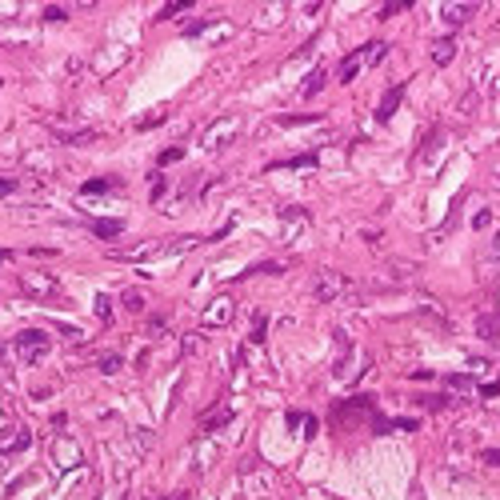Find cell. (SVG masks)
<instances>
[{
    "label": "cell",
    "instance_id": "1",
    "mask_svg": "<svg viewBox=\"0 0 500 500\" xmlns=\"http://www.w3.org/2000/svg\"><path fill=\"white\" fill-rule=\"evenodd\" d=\"M332 425L340 432H356L364 425H380V413H376V400L373 396H352V400H337V408H332Z\"/></svg>",
    "mask_w": 500,
    "mask_h": 500
},
{
    "label": "cell",
    "instance_id": "2",
    "mask_svg": "<svg viewBox=\"0 0 500 500\" xmlns=\"http://www.w3.org/2000/svg\"><path fill=\"white\" fill-rule=\"evenodd\" d=\"M13 352H16L20 364H40L52 352V340H49V332H40V328H25V332H16Z\"/></svg>",
    "mask_w": 500,
    "mask_h": 500
},
{
    "label": "cell",
    "instance_id": "3",
    "mask_svg": "<svg viewBox=\"0 0 500 500\" xmlns=\"http://www.w3.org/2000/svg\"><path fill=\"white\" fill-rule=\"evenodd\" d=\"M352 292V280L344 273H337V268H325V273L313 280V296L320 300V304H337V300H344Z\"/></svg>",
    "mask_w": 500,
    "mask_h": 500
},
{
    "label": "cell",
    "instance_id": "4",
    "mask_svg": "<svg viewBox=\"0 0 500 500\" xmlns=\"http://www.w3.org/2000/svg\"><path fill=\"white\" fill-rule=\"evenodd\" d=\"M20 292L25 296H32V300H56L61 296V280L52 273H20Z\"/></svg>",
    "mask_w": 500,
    "mask_h": 500
},
{
    "label": "cell",
    "instance_id": "5",
    "mask_svg": "<svg viewBox=\"0 0 500 500\" xmlns=\"http://www.w3.org/2000/svg\"><path fill=\"white\" fill-rule=\"evenodd\" d=\"M416 276H420V264L413 261H388L385 268H380V276H376V288H404V285H413Z\"/></svg>",
    "mask_w": 500,
    "mask_h": 500
},
{
    "label": "cell",
    "instance_id": "6",
    "mask_svg": "<svg viewBox=\"0 0 500 500\" xmlns=\"http://www.w3.org/2000/svg\"><path fill=\"white\" fill-rule=\"evenodd\" d=\"M240 132V116H228V120H216L208 132H204V149H220V144H228V140Z\"/></svg>",
    "mask_w": 500,
    "mask_h": 500
},
{
    "label": "cell",
    "instance_id": "7",
    "mask_svg": "<svg viewBox=\"0 0 500 500\" xmlns=\"http://www.w3.org/2000/svg\"><path fill=\"white\" fill-rule=\"evenodd\" d=\"M28 444H32V432H28V428H4V432H0V461L25 452Z\"/></svg>",
    "mask_w": 500,
    "mask_h": 500
},
{
    "label": "cell",
    "instance_id": "8",
    "mask_svg": "<svg viewBox=\"0 0 500 500\" xmlns=\"http://www.w3.org/2000/svg\"><path fill=\"white\" fill-rule=\"evenodd\" d=\"M232 313H237V304H232L228 296H216L213 304L204 308V316H200V320H204V328H220V325H228V320H232Z\"/></svg>",
    "mask_w": 500,
    "mask_h": 500
},
{
    "label": "cell",
    "instance_id": "9",
    "mask_svg": "<svg viewBox=\"0 0 500 500\" xmlns=\"http://www.w3.org/2000/svg\"><path fill=\"white\" fill-rule=\"evenodd\" d=\"M400 100H404V80H396V85L380 96V108H376V120H380V125H385V120H392V113L400 108Z\"/></svg>",
    "mask_w": 500,
    "mask_h": 500
},
{
    "label": "cell",
    "instance_id": "10",
    "mask_svg": "<svg viewBox=\"0 0 500 500\" xmlns=\"http://www.w3.org/2000/svg\"><path fill=\"white\" fill-rule=\"evenodd\" d=\"M52 461L61 464V468H76L80 464V449H76L73 440H56L52 444Z\"/></svg>",
    "mask_w": 500,
    "mask_h": 500
},
{
    "label": "cell",
    "instance_id": "11",
    "mask_svg": "<svg viewBox=\"0 0 500 500\" xmlns=\"http://www.w3.org/2000/svg\"><path fill=\"white\" fill-rule=\"evenodd\" d=\"M361 68H364V52H352V56H344V61H340L337 80H340V85H352V80L361 76Z\"/></svg>",
    "mask_w": 500,
    "mask_h": 500
},
{
    "label": "cell",
    "instance_id": "12",
    "mask_svg": "<svg viewBox=\"0 0 500 500\" xmlns=\"http://www.w3.org/2000/svg\"><path fill=\"white\" fill-rule=\"evenodd\" d=\"M476 337L480 340H500V313H480L476 316Z\"/></svg>",
    "mask_w": 500,
    "mask_h": 500
},
{
    "label": "cell",
    "instance_id": "13",
    "mask_svg": "<svg viewBox=\"0 0 500 500\" xmlns=\"http://www.w3.org/2000/svg\"><path fill=\"white\" fill-rule=\"evenodd\" d=\"M325 85H328V68H313V73H308V80H304V88H300V96L313 100Z\"/></svg>",
    "mask_w": 500,
    "mask_h": 500
},
{
    "label": "cell",
    "instance_id": "14",
    "mask_svg": "<svg viewBox=\"0 0 500 500\" xmlns=\"http://www.w3.org/2000/svg\"><path fill=\"white\" fill-rule=\"evenodd\" d=\"M120 308L132 313V316H140L144 313V292H140V288H125V292H120Z\"/></svg>",
    "mask_w": 500,
    "mask_h": 500
},
{
    "label": "cell",
    "instance_id": "15",
    "mask_svg": "<svg viewBox=\"0 0 500 500\" xmlns=\"http://www.w3.org/2000/svg\"><path fill=\"white\" fill-rule=\"evenodd\" d=\"M473 13H476V4H444V20L449 25H464Z\"/></svg>",
    "mask_w": 500,
    "mask_h": 500
},
{
    "label": "cell",
    "instance_id": "16",
    "mask_svg": "<svg viewBox=\"0 0 500 500\" xmlns=\"http://www.w3.org/2000/svg\"><path fill=\"white\" fill-rule=\"evenodd\" d=\"M452 56H456V40H452V37H444V40L432 44V61H437V64H449Z\"/></svg>",
    "mask_w": 500,
    "mask_h": 500
},
{
    "label": "cell",
    "instance_id": "17",
    "mask_svg": "<svg viewBox=\"0 0 500 500\" xmlns=\"http://www.w3.org/2000/svg\"><path fill=\"white\" fill-rule=\"evenodd\" d=\"M92 232H96V237H120V232H125V220H92Z\"/></svg>",
    "mask_w": 500,
    "mask_h": 500
},
{
    "label": "cell",
    "instance_id": "18",
    "mask_svg": "<svg viewBox=\"0 0 500 500\" xmlns=\"http://www.w3.org/2000/svg\"><path fill=\"white\" fill-rule=\"evenodd\" d=\"M164 120H168V108H152L149 116H140V120H137V132H149V128L164 125Z\"/></svg>",
    "mask_w": 500,
    "mask_h": 500
},
{
    "label": "cell",
    "instance_id": "19",
    "mask_svg": "<svg viewBox=\"0 0 500 500\" xmlns=\"http://www.w3.org/2000/svg\"><path fill=\"white\" fill-rule=\"evenodd\" d=\"M228 420H232V413H228V408H220V413H213V416H204V420H200V432H213V428L228 425Z\"/></svg>",
    "mask_w": 500,
    "mask_h": 500
},
{
    "label": "cell",
    "instance_id": "20",
    "mask_svg": "<svg viewBox=\"0 0 500 500\" xmlns=\"http://www.w3.org/2000/svg\"><path fill=\"white\" fill-rule=\"evenodd\" d=\"M116 188H120V180H85V188H80V192H85V196H92V192H116Z\"/></svg>",
    "mask_w": 500,
    "mask_h": 500
},
{
    "label": "cell",
    "instance_id": "21",
    "mask_svg": "<svg viewBox=\"0 0 500 500\" xmlns=\"http://www.w3.org/2000/svg\"><path fill=\"white\" fill-rule=\"evenodd\" d=\"M92 308H96V320H100V325H108V320H113V300L104 296V292H96V304H92Z\"/></svg>",
    "mask_w": 500,
    "mask_h": 500
},
{
    "label": "cell",
    "instance_id": "22",
    "mask_svg": "<svg viewBox=\"0 0 500 500\" xmlns=\"http://www.w3.org/2000/svg\"><path fill=\"white\" fill-rule=\"evenodd\" d=\"M485 268H488V273H500V232H496V237H492V244H488Z\"/></svg>",
    "mask_w": 500,
    "mask_h": 500
},
{
    "label": "cell",
    "instance_id": "23",
    "mask_svg": "<svg viewBox=\"0 0 500 500\" xmlns=\"http://www.w3.org/2000/svg\"><path fill=\"white\" fill-rule=\"evenodd\" d=\"M96 368H100L104 376H116L120 368H125V361H120V356H100V361H96Z\"/></svg>",
    "mask_w": 500,
    "mask_h": 500
},
{
    "label": "cell",
    "instance_id": "24",
    "mask_svg": "<svg viewBox=\"0 0 500 500\" xmlns=\"http://www.w3.org/2000/svg\"><path fill=\"white\" fill-rule=\"evenodd\" d=\"M185 8H192L188 0H173V4H164V8H161V20H173V16H176V13H185Z\"/></svg>",
    "mask_w": 500,
    "mask_h": 500
},
{
    "label": "cell",
    "instance_id": "25",
    "mask_svg": "<svg viewBox=\"0 0 500 500\" xmlns=\"http://www.w3.org/2000/svg\"><path fill=\"white\" fill-rule=\"evenodd\" d=\"M249 273H264V276H276V273H285V264H280V261H264V264H252Z\"/></svg>",
    "mask_w": 500,
    "mask_h": 500
},
{
    "label": "cell",
    "instance_id": "26",
    "mask_svg": "<svg viewBox=\"0 0 500 500\" xmlns=\"http://www.w3.org/2000/svg\"><path fill=\"white\" fill-rule=\"evenodd\" d=\"M264 328H268V316L256 313V316H252V337L249 340H264Z\"/></svg>",
    "mask_w": 500,
    "mask_h": 500
},
{
    "label": "cell",
    "instance_id": "27",
    "mask_svg": "<svg viewBox=\"0 0 500 500\" xmlns=\"http://www.w3.org/2000/svg\"><path fill=\"white\" fill-rule=\"evenodd\" d=\"M476 104H480V92H468V96L461 100V116H473V113H476Z\"/></svg>",
    "mask_w": 500,
    "mask_h": 500
},
{
    "label": "cell",
    "instance_id": "28",
    "mask_svg": "<svg viewBox=\"0 0 500 500\" xmlns=\"http://www.w3.org/2000/svg\"><path fill=\"white\" fill-rule=\"evenodd\" d=\"M480 464H492V468H500V449H480Z\"/></svg>",
    "mask_w": 500,
    "mask_h": 500
},
{
    "label": "cell",
    "instance_id": "29",
    "mask_svg": "<svg viewBox=\"0 0 500 500\" xmlns=\"http://www.w3.org/2000/svg\"><path fill=\"white\" fill-rule=\"evenodd\" d=\"M44 20H68V8H61V4H49V8H44Z\"/></svg>",
    "mask_w": 500,
    "mask_h": 500
},
{
    "label": "cell",
    "instance_id": "30",
    "mask_svg": "<svg viewBox=\"0 0 500 500\" xmlns=\"http://www.w3.org/2000/svg\"><path fill=\"white\" fill-rule=\"evenodd\" d=\"M404 8H408V4H400V0H396V4H385V8H380V13H376V16H380V20H388V16L404 13Z\"/></svg>",
    "mask_w": 500,
    "mask_h": 500
},
{
    "label": "cell",
    "instance_id": "31",
    "mask_svg": "<svg viewBox=\"0 0 500 500\" xmlns=\"http://www.w3.org/2000/svg\"><path fill=\"white\" fill-rule=\"evenodd\" d=\"M449 388H473V376H464V373L449 376Z\"/></svg>",
    "mask_w": 500,
    "mask_h": 500
},
{
    "label": "cell",
    "instance_id": "32",
    "mask_svg": "<svg viewBox=\"0 0 500 500\" xmlns=\"http://www.w3.org/2000/svg\"><path fill=\"white\" fill-rule=\"evenodd\" d=\"M185 156V149H168V152H161V164H176Z\"/></svg>",
    "mask_w": 500,
    "mask_h": 500
},
{
    "label": "cell",
    "instance_id": "33",
    "mask_svg": "<svg viewBox=\"0 0 500 500\" xmlns=\"http://www.w3.org/2000/svg\"><path fill=\"white\" fill-rule=\"evenodd\" d=\"M164 188H168V180H164V176H156V180H152V200H161Z\"/></svg>",
    "mask_w": 500,
    "mask_h": 500
},
{
    "label": "cell",
    "instance_id": "34",
    "mask_svg": "<svg viewBox=\"0 0 500 500\" xmlns=\"http://www.w3.org/2000/svg\"><path fill=\"white\" fill-rule=\"evenodd\" d=\"M308 164H316V156H313V152H304V156H296V161H292V168H308Z\"/></svg>",
    "mask_w": 500,
    "mask_h": 500
},
{
    "label": "cell",
    "instance_id": "35",
    "mask_svg": "<svg viewBox=\"0 0 500 500\" xmlns=\"http://www.w3.org/2000/svg\"><path fill=\"white\" fill-rule=\"evenodd\" d=\"M13 188H16V180H13V176H0V196H8Z\"/></svg>",
    "mask_w": 500,
    "mask_h": 500
},
{
    "label": "cell",
    "instance_id": "36",
    "mask_svg": "<svg viewBox=\"0 0 500 500\" xmlns=\"http://www.w3.org/2000/svg\"><path fill=\"white\" fill-rule=\"evenodd\" d=\"M488 220H492V216H488V213H485V208H480V213H476V216H473V225H476V228H485V225H488Z\"/></svg>",
    "mask_w": 500,
    "mask_h": 500
},
{
    "label": "cell",
    "instance_id": "37",
    "mask_svg": "<svg viewBox=\"0 0 500 500\" xmlns=\"http://www.w3.org/2000/svg\"><path fill=\"white\" fill-rule=\"evenodd\" d=\"M480 396H500V385H485L480 388Z\"/></svg>",
    "mask_w": 500,
    "mask_h": 500
},
{
    "label": "cell",
    "instance_id": "38",
    "mask_svg": "<svg viewBox=\"0 0 500 500\" xmlns=\"http://www.w3.org/2000/svg\"><path fill=\"white\" fill-rule=\"evenodd\" d=\"M188 496V492H173V496H168V500H185Z\"/></svg>",
    "mask_w": 500,
    "mask_h": 500
},
{
    "label": "cell",
    "instance_id": "39",
    "mask_svg": "<svg viewBox=\"0 0 500 500\" xmlns=\"http://www.w3.org/2000/svg\"><path fill=\"white\" fill-rule=\"evenodd\" d=\"M4 261H8V252H4V249H0V264H4Z\"/></svg>",
    "mask_w": 500,
    "mask_h": 500
},
{
    "label": "cell",
    "instance_id": "40",
    "mask_svg": "<svg viewBox=\"0 0 500 500\" xmlns=\"http://www.w3.org/2000/svg\"><path fill=\"white\" fill-rule=\"evenodd\" d=\"M125 500H137V496H125Z\"/></svg>",
    "mask_w": 500,
    "mask_h": 500
}]
</instances>
